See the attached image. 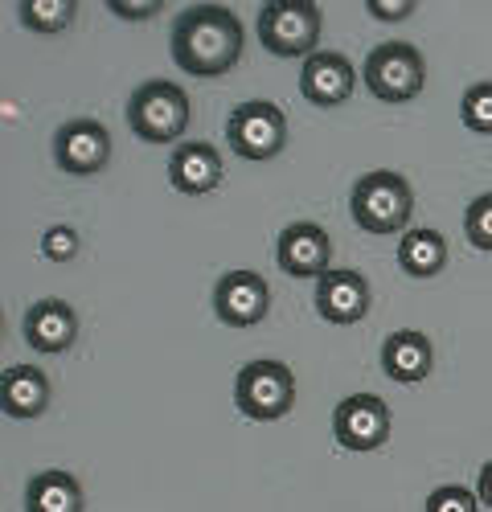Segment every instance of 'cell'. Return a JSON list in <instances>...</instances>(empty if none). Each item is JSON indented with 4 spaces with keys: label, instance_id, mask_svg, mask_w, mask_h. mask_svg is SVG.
I'll use <instances>...</instances> for the list:
<instances>
[{
    "label": "cell",
    "instance_id": "6da1fadb",
    "mask_svg": "<svg viewBox=\"0 0 492 512\" xmlns=\"http://www.w3.org/2000/svg\"><path fill=\"white\" fill-rule=\"evenodd\" d=\"M242 58V21L222 5H193L173 21V62L193 78H222Z\"/></svg>",
    "mask_w": 492,
    "mask_h": 512
},
{
    "label": "cell",
    "instance_id": "7a4b0ae2",
    "mask_svg": "<svg viewBox=\"0 0 492 512\" xmlns=\"http://www.w3.org/2000/svg\"><path fill=\"white\" fill-rule=\"evenodd\" d=\"M189 119H193L189 95L169 78L140 82L128 99V127L148 144H177L189 132Z\"/></svg>",
    "mask_w": 492,
    "mask_h": 512
},
{
    "label": "cell",
    "instance_id": "3957f363",
    "mask_svg": "<svg viewBox=\"0 0 492 512\" xmlns=\"http://www.w3.org/2000/svg\"><path fill=\"white\" fill-rule=\"evenodd\" d=\"M410 209H415V193H410V181L398 173H365L349 197L353 222L378 238L402 234L410 222Z\"/></svg>",
    "mask_w": 492,
    "mask_h": 512
},
{
    "label": "cell",
    "instance_id": "277c9868",
    "mask_svg": "<svg viewBox=\"0 0 492 512\" xmlns=\"http://www.w3.org/2000/svg\"><path fill=\"white\" fill-rule=\"evenodd\" d=\"M320 37V9L312 0H271L259 9V41L275 58H312Z\"/></svg>",
    "mask_w": 492,
    "mask_h": 512
},
{
    "label": "cell",
    "instance_id": "5b68a950",
    "mask_svg": "<svg viewBox=\"0 0 492 512\" xmlns=\"http://www.w3.org/2000/svg\"><path fill=\"white\" fill-rule=\"evenodd\" d=\"M234 402L246 418H255V422L287 418L296 406V377L283 361H251V365L238 369Z\"/></svg>",
    "mask_w": 492,
    "mask_h": 512
},
{
    "label": "cell",
    "instance_id": "8992f818",
    "mask_svg": "<svg viewBox=\"0 0 492 512\" xmlns=\"http://www.w3.org/2000/svg\"><path fill=\"white\" fill-rule=\"evenodd\" d=\"M365 87L374 99L382 103H410L423 82H427V62L423 54L410 46V41H386V46H378L374 54L365 58Z\"/></svg>",
    "mask_w": 492,
    "mask_h": 512
},
{
    "label": "cell",
    "instance_id": "52a82bcc",
    "mask_svg": "<svg viewBox=\"0 0 492 512\" xmlns=\"http://www.w3.org/2000/svg\"><path fill=\"white\" fill-rule=\"evenodd\" d=\"M226 140L242 160H275L287 148V115L267 99H251L230 111Z\"/></svg>",
    "mask_w": 492,
    "mask_h": 512
},
{
    "label": "cell",
    "instance_id": "ba28073f",
    "mask_svg": "<svg viewBox=\"0 0 492 512\" xmlns=\"http://www.w3.org/2000/svg\"><path fill=\"white\" fill-rule=\"evenodd\" d=\"M54 164L70 177H95L111 164V132L99 119H70L54 132Z\"/></svg>",
    "mask_w": 492,
    "mask_h": 512
},
{
    "label": "cell",
    "instance_id": "9c48e42d",
    "mask_svg": "<svg viewBox=\"0 0 492 512\" xmlns=\"http://www.w3.org/2000/svg\"><path fill=\"white\" fill-rule=\"evenodd\" d=\"M333 435L345 451H378L390 439V410L374 394H349L333 410Z\"/></svg>",
    "mask_w": 492,
    "mask_h": 512
},
{
    "label": "cell",
    "instance_id": "30bf717a",
    "mask_svg": "<svg viewBox=\"0 0 492 512\" xmlns=\"http://www.w3.org/2000/svg\"><path fill=\"white\" fill-rule=\"evenodd\" d=\"M271 312L267 279L255 271H226L214 287V316L226 328H255Z\"/></svg>",
    "mask_w": 492,
    "mask_h": 512
},
{
    "label": "cell",
    "instance_id": "8fae6325",
    "mask_svg": "<svg viewBox=\"0 0 492 512\" xmlns=\"http://www.w3.org/2000/svg\"><path fill=\"white\" fill-rule=\"evenodd\" d=\"M275 259L279 271H287L292 279H324L328 259H333V242L316 222H292L275 242Z\"/></svg>",
    "mask_w": 492,
    "mask_h": 512
},
{
    "label": "cell",
    "instance_id": "7c38bea8",
    "mask_svg": "<svg viewBox=\"0 0 492 512\" xmlns=\"http://www.w3.org/2000/svg\"><path fill=\"white\" fill-rule=\"evenodd\" d=\"M369 304H374V291L361 271H328L316 279V312L328 324H357L365 320Z\"/></svg>",
    "mask_w": 492,
    "mask_h": 512
},
{
    "label": "cell",
    "instance_id": "4fadbf2b",
    "mask_svg": "<svg viewBox=\"0 0 492 512\" xmlns=\"http://www.w3.org/2000/svg\"><path fill=\"white\" fill-rule=\"evenodd\" d=\"M353 82H357V74H353V66H349L345 54L320 50L300 70V95L312 107H341L353 95Z\"/></svg>",
    "mask_w": 492,
    "mask_h": 512
},
{
    "label": "cell",
    "instance_id": "5bb4252c",
    "mask_svg": "<svg viewBox=\"0 0 492 512\" xmlns=\"http://www.w3.org/2000/svg\"><path fill=\"white\" fill-rule=\"evenodd\" d=\"M169 181L185 197H205L222 185V152L205 140H185L169 156Z\"/></svg>",
    "mask_w": 492,
    "mask_h": 512
},
{
    "label": "cell",
    "instance_id": "9a60e30c",
    "mask_svg": "<svg viewBox=\"0 0 492 512\" xmlns=\"http://www.w3.org/2000/svg\"><path fill=\"white\" fill-rule=\"evenodd\" d=\"M21 332L29 340V349L37 353H66L74 340H78V312L66 300H41L25 312Z\"/></svg>",
    "mask_w": 492,
    "mask_h": 512
},
{
    "label": "cell",
    "instance_id": "2e32d148",
    "mask_svg": "<svg viewBox=\"0 0 492 512\" xmlns=\"http://www.w3.org/2000/svg\"><path fill=\"white\" fill-rule=\"evenodd\" d=\"M435 365V349L423 332H390L382 345V369L398 386H415V381H427Z\"/></svg>",
    "mask_w": 492,
    "mask_h": 512
},
{
    "label": "cell",
    "instance_id": "e0dca14e",
    "mask_svg": "<svg viewBox=\"0 0 492 512\" xmlns=\"http://www.w3.org/2000/svg\"><path fill=\"white\" fill-rule=\"evenodd\" d=\"M0 406L9 418H37L50 406V377L37 365H9L0 377Z\"/></svg>",
    "mask_w": 492,
    "mask_h": 512
},
{
    "label": "cell",
    "instance_id": "ac0fdd59",
    "mask_svg": "<svg viewBox=\"0 0 492 512\" xmlns=\"http://www.w3.org/2000/svg\"><path fill=\"white\" fill-rule=\"evenodd\" d=\"M87 508V496H82V484L62 472V467H50L25 484V512H82Z\"/></svg>",
    "mask_w": 492,
    "mask_h": 512
},
{
    "label": "cell",
    "instance_id": "d6986e66",
    "mask_svg": "<svg viewBox=\"0 0 492 512\" xmlns=\"http://www.w3.org/2000/svg\"><path fill=\"white\" fill-rule=\"evenodd\" d=\"M398 267L410 279H431L447 267V238L435 230H406L398 242Z\"/></svg>",
    "mask_w": 492,
    "mask_h": 512
},
{
    "label": "cell",
    "instance_id": "ffe728a7",
    "mask_svg": "<svg viewBox=\"0 0 492 512\" xmlns=\"http://www.w3.org/2000/svg\"><path fill=\"white\" fill-rule=\"evenodd\" d=\"M74 0H17V21L29 33H62L74 21Z\"/></svg>",
    "mask_w": 492,
    "mask_h": 512
},
{
    "label": "cell",
    "instance_id": "44dd1931",
    "mask_svg": "<svg viewBox=\"0 0 492 512\" xmlns=\"http://www.w3.org/2000/svg\"><path fill=\"white\" fill-rule=\"evenodd\" d=\"M460 119L468 132L492 136V82H472L460 99Z\"/></svg>",
    "mask_w": 492,
    "mask_h": 512
},
{
    "label": "cell",
    "instance_id": "7402d4cb",
    "mask_svg": "<svg viewBox=\"0 0 492 512\" xmlns=\"http://www.w3.org/2000/svg\"><path fill=\"white\" fill-rule=\"evenodd\" d=\"M464 234L476 250L492 254V193H480L464 213Z\"/></svg>",
    "mask_w": 492,
    "mask_h": 512
},
{
    "label": "cell",
    "instance_id": "603a6c76",
    "mask_svg": "<svg viewBox=\"0 0 492 512\" xmlns=\"http://www.w3.org/2000/svg\"><path fill=\"white\" fill-rule=\"evenodd\" d=\"M427 512H480V500L460 484H443L427 496Z\"/></svg>",
    "mask_w": 492,
    "mask_h": 512
},
{
    "label": "cell",
    "instance_id": "cb8c5ba5",
    "mask_svg": "<svg viewBox=\"0 0 492 512\" xmlns=\"http://www.w3.org/2000/svg\"><path fill=\"white\" fill-rule=\"evenodd\" d=\"M41 254H46L50 263H74V254H78L74 226H50L46 234H41Z\"/></svg>",
    "mask_w": 492,
    "mask_h": 512
},
{
    "label": "cell",
    "instance_id": "d4e9b609",
    "mask_svg": "<svg viewBox=\"0 0 492 512\" xmlns=\"http://www.w3.org/2000/svg\"><path fill=\"white\" fill-rule=\"evenodd\" d=\"M365 9H369V17H378V21H406L419 5L415 0H369Z\"/></svg>",
    "mask_w": 492,
    "mask_h": 512
},
{
    "label": "cell",
    "instance_id": "484cf974",
    "mask_svg": "<svg viewBox=\"0 0 492 512\" xmlns=\"http://www.w3.org/2000/svg\"><path fill=\"white\" fill-rule=\"evenodd\" d=\"M115 17H128V21H144V17H156L164 5L160 0H111L107 5Z\"/></svg>",
    "mask_w": 492,
    "mask_h": 512
},
{
    "label": "cell",
    "instance_id": "4316f807",
    "mask_svg": "<svg viewBox=\"0 0 492 512\" xmlns=\"http://www.w3.org/2000/svg\"><path fill=\"white\" fill-rule=\"evenodd\" d=\"M476 496H480V504H488V508H492V459L480 467V484H476Z\"/></svg>",
    "mask_w": 492,
    "mask_h": 512
}]
</instances>
